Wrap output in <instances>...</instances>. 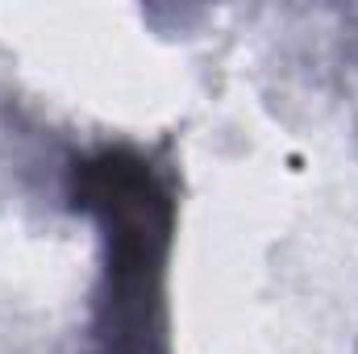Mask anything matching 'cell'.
<instances>
[{
  "mask_svg": "<svg viewBox=\"0 0 358 354\" xmlns=\"http://www.w3.org/2000/svg\"><path fill=\"white\" fill-rule=\"evenodd\" d=\"M71 196L104 229L100 354H167L163 275L176 204L134 150H100L71 171Z\"/></svg>",
  "mask_w": 358,
  "mask_h": 354,
  "instance_id": "1",
  "label": "cell"
}]
</instances>
